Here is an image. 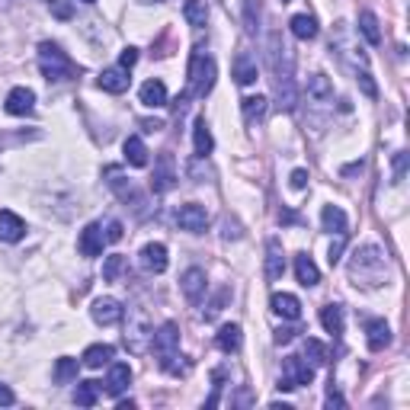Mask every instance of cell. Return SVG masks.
Here are the masks:
<instances>
[{
    "instance_id": "1",
    "label": "cell",
    "mask_w": 410,
    "mask_h": 410,
    "mask_svg": "<svg viewBox=\"0 0 410 410\" xmlns=\"http://www.w3.org/2000/svg\"><path fill=\"white\" fill-rule=\"evenodd\" d=\"M349 279L352 285L362 288H378L388 279V253L375 243H365L349 256Z\"/></svg>"
},
{
    "instance_id": "2",
    "label": "cell",
    "mask_w": 410,
    "mask_h": 410,
    "mask_svg": "<svg viewBox=\"0 0 410 410\" xmlns=\"http://www.w3.org/2000/svg\"><path fill=\"white\" fill-rule=\"evenodd\" d=\"M215 74H218V68H215V58L211 55H205L202 48H196L192 51V58H189V70H186V80H189V87H186V93L183 96H209L211 93V87H215Z\"/></svg>"
},
{
    "instance_id": "3",
    "label": "cell",
    "mask_w": 410,
    "mask_h": 410,
    "mask_svg": "<svg viewBox=\"0 0 410 410\" xmlns=\"http://www.w3.org/2000/svg\"><path fill=\"white\" fill-rule=\"evenodd\" d=\"M38 70H42V77L48 83H61L77 74V64L55 42H42L38 45Z\"/></svg>"
},
{
    "instance_id": "4",
    "label": "cell",
    "mask_w": 410,
    "mask_h": 410,
    "mask_svg": "<svg viewBox=\"0 0 410 410\" xmlns=\"http://www.w3.org/2000/svg\"><path fill=\"white\" fill-rule=\"evenodd\" d=\"M151 346H154V356H157V365L167 372L173 365V359L179 356L177 352L179 349V327L173 324V320H167V324L151 337Z\"/></svg>"
},
{
    "instance_id": "5",
    "label": "cell",
    "mask_w": 410,
    "mask_h": 410,
    "mask_svg": "<svg viewBox=\"0 0 410 410\" xmlns=\"http://www.w3.org/2000/svg\"><path fill=\"white\" fill-rule=\"evenodd\" d=\"M314 382V365H308L301 356H288L282 362V375H279V391H295L301 384Z\"/></svg>"
},
{
    "instance_id": "6",
    "label": "cell",
    "mask_w": 410,
    "mask_h": 410,
    "mask_svg": "<svg viewBox=\"0 0 410 410\" xmlns=\"http://www.w3.org/2000/svg\"><path fill=\"white\" fill-rule=\"evenodd\" d=\"M177 186V160L170 151H164L154 164V177H151V189L154 192H170Z\"/></svg>"
},
{
    "instance_id": "7",
    "label": "cell",
    "mask_w": 410,
    "mask_h": 410,
    "mask_svg": "<svg viewBox=\"0 0 410 410\" xmlns=\"http://www.w3.org/2000/svg\"><path fill=\"white\" fill-rule=\"evenodd\" d=\"M106 183L115 189V196L122 199V202H132V209H138L141 211V205H144V196H141L138 189H135V183L132 179H125L122 177V170L119 167H106Z\"/></svg>"
},
{
    "instance_id": "8",
    "label": "cell",
    "mask_w": 410,
    "mask_h": 410,
    "mask_svg": "<svg viewBox=\"0 0 410 410\" xmlns=\"http://www.w3.org/2000/svg\"><path fill=\"white\" fill-rule=\"evenodd\" d=\"M177 224H179L183 231H189V234H202V231L209 228V211H205V205H199V202L179 205Z\"/></svg>"
},
{
    "instance_id": "9",
    "label": "cell",
    "mask_w": 410,
    "mask_h": 410,
    "mask_svg": "<svg viewBox=\"0 0 410 410\" xmlns=\"http://www.w3.org/2000/svg\"><path fill=\"white\" fill-rule=\"evenodd\" d=\"M151 337H154V330H151V324H147V317L144 314H135V324H128V330H125V346L132 352H144Z\"/></svg>"
},
{
    "instance_id": "10",
    "label": "cell",
    "mask_w": 410,
    "mask_h": 410,
    "mask_svg": "<svg viewBox=\"0 0 410 410\" xmlns=\"http://www.w3.org/2000/svg\"><path fill=\"white\" fill-rule=\"evenodd\" d=\"M90 314H93L96 324L109 327V324H119L122 314H125V308H122L119 298H96L93 308H90Z\"/></svg>"
},
{
    "instance_id": "11",
    "label": "cell",
    "mask_w": 410,
    "mask_h": 410,
    "mask_svg": "<svg viewBox=\"0 0 410 410\" xmlns=\"http://www.w3.org/2000/svg\"><path fill=\"white\" fill-rule=\"evenodd\" d=\"M4 109L10 115H29L32 109H36V93H32L29 87H13L10 93H6Z\"/></svg>"
},
{
    "instance_id": "12",
    "label": "cell",
    "mask_w": 410,
    "mask_h": 410,
    "mask_svg": "<svg viewBox=\"0 0 410 410\" xmlns=\"http://www.w3.org/2000/svg\"><path fill=\"white\" fill-rule=\"evenodd\" d=\"M102 243H106V234H102V224H87L80 231V241H77V250L83 256H100Z\"/></svg>"
},
{
    "instance_id": "13",
    "label": "cell",
    "mask_w": 410,
    "mask_h": 410,
    "mask_svg": "<svg viewBox=\"0 0 410 410\" xmlns=\"http://www.w3.org/2000/svg\"><path fill=\"white\" fill-rule=\"evenodd\" d=\"M23 234H26L23 218H19L16 211H10V209H0V241L16 243V241H23Z\"/></svg>"
},
{
    "instance_id": "14",
    "label": "cell",
    "mask_w": 410,
    "mask_h": 410,
    "mask_svg": "<svg viewBox=\"0 0 410 410\" xmlns=\"http://www.w3.org/2000/svg\"><path fill=\"white\" fill-rule=\"evenodd\" d=\"M282 273H285V253H282V243L275 241V237H269V243H266V279L275 282V279H282Z\"/></svg>"
},
{
    "instance_id": "15",
    "label": "cell",
    "mask_w": 410,
    "mask_h": 410,
    "mask_svg": "<svg viewBox=\"0 0 410 410\" xmlns=\"http://www.w3.org/2000/svg\"><path fill=\"white\" fill-rule=\"evenodd\" d=\"M128 382H132V369H128L125 362H112L109 365V375H106V394L119 397L122 391L128 388Z\"/></svg>"
},
{
    "instance_id": "16",
    "label": "cell",
    "mask_w": 410,
    "mask_h": 410,
    "mask_svg": "<svg viewBox=\"0 0 410 410\" xmlns=\"http://www.w3.org/2000/svg\"><path fill=\"white\" fill-rule=\"evenodd\" d=\"M128 83H132V77H128V70L125 68H106L100 74V87L106 90V93H125L128 90Z\"/></svg>"
},
{
    "instance_id": "17",
    "label": "cell",
    "mask_w": 410,
    "mask_h": 410,
    "mask_svg": "<svg viewBox=\"0 0 410 410\" xmlns=\"http://www.w3.org/2000/svg\"><path fill=\"white\" fill-rule=\"evenodd\" d=\"M269 305H273V314H279V317H285V320L301 317V301L295 298V295H288V292H275Z\"/></svg>"
},
{
    "instance_id": "18",
    "label": "cell",
    "mask_w": 410,
    "mask_h": 410,
    "mask_svg": "<svg viewBox=\"0 0 410 410\" xmlns=\"http://www.w3.org/2000/svg\"><path fill=\"white\" fill-rule=\"evenodd\" d=\"M141 266L147 269V273L160 275L167 269V247L164 243H147L144 250H141Z\"/></svg>"
},
{
    "instance_id": "19",
    "label": "cell",
    "mask_w": 410,
    "mask_h": 410,
    "mask_svg": "<svg viewBox=\"0 0 410 410\" xmlns=\"http://www.w3.org/2000/svg\"><path fill=\"white\" fill-rule=\"evenodd\" d=\"M183 295L189 301H199L205 295V269H199V266H192V269H186L183 273Z\"/></svg>"
},
{
    "instance_id": "20",
    "label": "cell",
    "mask_w": 410,
    "mask_h": 410,
    "mask_svg": "<svg viewBox=\"0 0 410 410\" xmlns=\"http://www.w3.org/2000/svg\"><path fill=\"white\" fill-rule=\"evenodd\" d=\"M295 275H298V282H301L305 288H311V285H317V282H320L317 263H314L308 253H298V256H295Z\"/></svg>"
},
{
    "instance_id": "21",
    "label": "cell",
    "mask_w": 410,
    "mask_h": 410,
    "mask_svg": "<svg viewBox=\"0 0 410 410\" xmlns=\"http://www.w3.org/2000/svg\"><path fill=\"white\" fill-rule=\"evenodd\" d=\"M365 340H369L372 352H382L384 346L391 343V327L384 324V320H369V324H365Z\"/></svg>"
},
{
    "instance_id": "22",
    "label": "cell",
    "mask_w": 410,
    "mask_h": 410,
    "mask_svg": "<svg viewBox=\"0 0 410 410\" xmlns=\"http://www.w3.org/2000/svg\"><path fill=\"white\" fill-rule=\"evenodd\" d=\"M256 77H260L256 61L247 55V51H241V55L234 58V80L241 83V87H250V83H256Z\"/></svg>"
},
{
    "instance_id": "23",
    "label": "cell",
    "mask_w": 410,
    "mask_h": 410,
    "mask_svg": "<svg viewBox=\"0 0 410 410\" xmlns=\"http://www.w3.org/2000/svg\"><path fill=\"white\" fill-rule=\"evenodd\" d=\"M288 29H292L295 38H301V42H311V38H317V19H314L311 13H298V16H292Z\"/></svg>"
},
{
    "instance_id": "24",
    "label": "cell",
    "mask_w": 410,
    "mask_h": 410,
    "mask_svg": "<svg viewBox=\"0 0 410 410\" xmlns=\"http://www.w3.org/2000/svg\"><path fill=\"white\" fill-rule=\"evenodd\" d=\"M308 100L320 102V106L333 100V87H330V80H327L324 74H311V77H308Z\"/></svg>"
},
{
    "instance_id": "25",
    "label": "cell",
    "mask_w": 410,
    "mask_h": 410,
    "mask_svg": "<svg viewBox=\"0 0 410 410\" xmlns=\"http://www.w3.org/2000/svg\"><path fill=\"white\" fill-rule=\"evenodd\" d=\"M141 102L144 106H151V109H160V106H167V87H164V80H147V83H141Z\"/></svg>"
},
{
    "instance_id": "26",
    "label": "cell",
    "mask_w": 410,
    "mask_h": 410,
    "mask_svg": "<svg viewBox=\"0 0 410 410\" xmlns=\"http://www.w3.org/2000/svg\"><path fill=\"white\" fill-rule=\"evenodd\" d=\"M112 356H115V349L109 343H96V346H90V349L83 352L80 362L87 365V369H102V365L112 362Z\"/></svg>"
},
{
    "instance_id": "27",
    "label": "cell",
    "mask_w": 410,
    "mask_h": 410,
    "mask_svg": "<svg viewBox=\"0 0 410 410\" xmlns=\"http://www.w3.org/2000/svg\"><path fill=\"white\" fill-rule=\"evenodd\" d=\"M320 224H324V231H330V234H346V211L340 209V205H324Z\"/></svg>"
},
{
    "instance_id": "28",
    "label": "cell",
    "mask_w": 410,
    "mask_h": 410,
    "mask_svg": "<svg viewBox=\"0 0 410 410\" xmlns=\"http://www.w3.org/2000/svg\"><path fill=\"white\" fill-rule=\"evenodd\" d=\"M275 77H279V83H275V90H279V106L292 112V109H295V102H298V90H295V77H292V74H275Z\"/></svg>"
},
{
    "instance_id": "29",
    "label": "cell",
    "mask_w": 410,
    "mask_h": 410,
    "mask_svg": "<svg viewBox=\"0 0 410 410\" xmlns=\"http://www.w3.org/2000/svg\"><path fill=\"white\" fill-rule=\"evenodd\" d=\"M241 112H243V122L253 125L266 115V96H243L241 100Z\"/></svg>"
},
{
    "instance_id": "30",
    "label": "cell",
    "mask_w": 410,
    "mask_h": 410,
    "mask_svg": "<svg viewBox=\"0 0 410 410\" xmlns=\"http://www.w3.org/2000/svg\"><path fill=\"white\" fill-rule=\"evenodd\" d=\"M320 324H324L327 333L340 337V333H343V305H327V308H320Z\"/></svg>"
},
{
    "instance_id": "31",
    "label": "cell",
    "mask_w": 410,
    "mask_h": 410,
    "mask_svg": "<svg viewBox=\"0 0 410 410\" xmlns=\"http://www.w3.org/2000/svg\"><path fill=\"white\" fill-rule=\"evenodd\" d=\"M359 32L365 36L369 45H382V29H378V16L372 10H362L359 13Z\"/></svg>"
},
{
    "instance_id": "32",
    "label": "cell",
    "mask_w": 410,
    "mask_h": 410,
    "mask_svg": "<svg viewBox=\"0 0 410 410\" xmlns=\"http://www.w3.org/2000/svg\"><path fill=\"white\" fill-rule=\"evenodd\" d=\"M125 160L132 167H147V147H144V141L138 138V135H132V138H125Z\"/></svg>"
},
{
    "instance_id": "33",
    "label": "cell",
    "mask_w": 410,
    "mask_h": 410,
    "mask_svg": "<svg viewBox=\"0 0 410 410\" xmlns=\"http://www.w3.org/2000/svg\"><path fill=\"white\" fill-rule=\"evenodd\" d=\"M183 16L189 26L202 29L205 19H209V6H205V0H183Z\"/></svg>"
},
{
    "instance_id": "34",
    "label": "cell",
    "mask_w": 410,
    "mask_h": 410,
    "mask_svg": "<svg viewBox=\"0 0 410 410\" xmlns=\"http://www.w3.org/2000/svg\"><path fill=\"white\" fill-rule=\"evenodd\" d=\"M192 141H196V154H199V157L211 154L215 141H211V132H209V125H205V119H196V125H192Z\"/></svg>"
},
{
    "instance_id": "35",
    "label": "cell",
    "mask_w": 410,
    "mask_h": 410,
    "mask_svg": "<svg viewBox=\"0 0 410 410\" xmlns=\"http://www.w3.org/2000/svg\"><path fill=\"white\" fill-rule=\"evenodd\" d=\"M218 349H221V352H237V349H241V327L224 324L221 330H218Z\"/></svg>"
},
{
    "instance_id": "36",
    "label": "cell",
    "mask_w": 410,
    "mask_h": 410,
    "mask_svg": "<svg viewBox=\"0 0 410 410\" xmlns=\"http://www.w3.org/2000/svg\"><path fill=\"white\" fill-rule=\"evenodd\" d=\"M100 382H77V391H74V401L80 404V407H93L96 397H100Z\"/></svg>"
},
{
    "instance_id": "37",
    "label": "cell",
    "mask_w": 410,
    "mask_h": 410,
    "mask_svg": "<svg viewBox=\"0 0 410 410\" xmlns=\"http://www.w3.org/2000/svg\"><path fill=\"white\" fill-rule=\"evenodd\" d=\"M74 378H77V359L61 356L55 362V382L58 384H68V382H74Z\"/></svg>"
},
{
    "instance_id": "38",
    "label": "cell",
    "mask_w": 410,
    "mask_h": 410,
    "mask_svg": "<svg viewBox=\"0 0 410 410\" xmlns=\"http://www.w3.org/2000/svg\"><path fill=\"white\" fill-rule=\"evenodd\" d=\"M125 269H128L125 256H119V253H115V256H106V263H102V279H106V282H115L122 273H125Z\"/></svg>"
},
{
    "instance_id": "39",
    "label": "cell",
    "mask_w": 410,
    "mask_h": 410,
    "mask_svg": "<svg viewBox=\"0 0 410 410\" xmlns=\"http://www.w3.org/2000/svg\"><path fill=\"white\" fill-rule=\"evenodd\" d=\"M301 346H305V356L311 359L314 365H324L327 359H330V352H327V346L320 343V340H311V337H308V340H305V343H301Z\"/></svg>"
},
{
    "instance_id": "40",
    "label": "cell",
    "mask_w": 410,
    "mask_h": 410,
    "mask_svg": "<svg viewBox=\"0 0 410 410\" xmlns=\"http://www.w3.org/2000/svg\"><path fill=\"white\" fill-rule=\"evenodd\" d=\"M356 80H359V87H362V93L375 100V96H378V87H375V80H372L369 70H356Z\"/></svg>"
},
{
    "instance_id": "41",
    "label": "cell",
    "mask_w": 410,
    "mask_h": 410,
    "mask_svg": "<svg viewBox=\"0 0 410 410\" xmlns=\"http://www.w3.org/2000/svg\"><path fill=\"white\" fill-rule=\"evenodd\" d=\"M343 250H346V234H337V241L330 243V253H327V263H330V266H337L340 256H343Z\"/></svg>"
},
{
    "instance_id": "42",
    "label": "cell",
    "mask_w": 410,
    "mask_h": 410,
    "mask_svg": "<svg viewBox=\"0 0 410 410\" xmlns=\"http://www.w3.org/2000/svg\"><path fill=\"white\" fill-rule=\"evenodd\" d=\"M51 4V13H55L58 19H70L74 16V6H70V0H48Z\"/></svg>"
},
{
    "instance_id": "43",
    "label": "cell",
    "mask_w": 410,
    "mask_h": 410,
    "mask_svg": "<svg viewBox=\"0 0 410 410\" xmlns=\"http://www.w3.org/2000/svg\"><path fill=\"white\" fill-rule=\"evenodd\" d=\"M404 170H407V154L397 151L394 154V183H404Z\"/></svg>"
},
{
    "instance_id": "44",
    "label": "cell",
    "mask_w": 410,
    "mask_h": 410,
    "mask_svg": "<svg viewBox=\"0 0 410 410\" xmlns=\"http://www.w3.org/2000/svg\"><path fill=\"white\" fill-rule=\"evenodd\" d=\"M122 234H125V231H122V221H109V224H106V241H109V243L122 241Z\"/></svg>"
},
{
    "instance_id": "45",
    "label": "cell",
    "mask_w": 410,
    "mask_h": 410,
    "mask_svg": "<svg viewBox=\"0 0 410 410\" xmlns=\"http://www.w3.org/2000/svg\"><path fill=\"white\" fill-rule=\"evenodd\" d=\"M135 61H138V48H125V51H122V55H119V68H132V64Z\"/></svg>"
},
{
    "instance_id": "46",
    "label": "cell",
    "mask_w": 410,
    "mask_h": 410,
    "mask_svg": "<svg viewBox=\"0 0 410 410\" xmlns=\"http://www.w3.org/2000/svg\"><path fill=\"white\" fill-rule=\"evenodd\" d=\"M221 237H224V241H231V237H234V241H237V237H241V228H237V221H224Z\"/></svg>"
},
{
    "instance_id": "47",
    "label": "cell",
    "mask_w": 410,
    "mask_h": 410,
    "mask_svg": "<svg viewBox=\"0 0 410 410\" xmlns=\"http://www.w3.org/2000/svg\"><path fill=\"white\" fill-rule=\"evenodd\" d=\"M343 394H340V391L337 388H330V391H327V407H343Z\"/></svg>"
},
{
    "instance_id": "48",
    "label": "cell",
    "mask_w": 410,
    "mask_h": 410,
    "mask_svg": "<svg viewBox=\"0 0 410 410\" xmlns=\"http://www.w3.org/2000/svg\"><path fill=\"white\" fill-rule=\"evenodd\" d=\"M292 186H295V189H305V186H308V170H292Z\"/></svg>"
},
{
    "instance_id": "49",
    "label": "cell",
    "mask_w": 410,
    "mask_h": 410,
    "mask_svg": "<svg viewBox=\"0 0 410 410\" xmlns=\"http://www.w3.org/2000/svg\"><path fill=\"white\" fill-rule=\"evenodd\" d=\"M13 401H16V394H13V391L6 388V384H0V407H10Z\"/></svg>"
},
{
    "instance_id": "50",
    "label": "cell",
    "mask_w": 410,
    "mask_h": 410,
    "mask_svg": "<svg viewBox=\"0 0 410 410\" xmlns=\"http://www.w3.org/2000/svg\"><path fill=\"white\" fill-rule=\"evenodd\" d=\"M295 333H298V330H292V327H282V330L279 333H275V343H288V340H295Z\"/></svg>"
},
{
    "instance_id": "51",
    "label": "cell",
    "mask_w": 410,
    "mask_h": 410,
    "mask_svg": "<svg viewBox=\"0 0 410 410\" xmlns=\"http://www.w3.org/2000/svg\"><path fill=\"white\" fill-rule=\"evenodd\" d=\"M279 221H282V224H298L301 218L295 215V211H279Z\"/></svg>"
},
{
    "instance_id": "52",
    "label": "cell",
    "mask_w": 410,
    "mask_h": 410,
    "mask_svg": "<svg viewBox=\"0 0 410 410\" xmlns=\"http://www.w3.org/2000/svg\"><path fill=\"white\" fill-rule=\"evenodd\" d=\"M141 128H144V132H160V128H164V122H154V119H144V122H141Z\"/></svg>"
},
{
    "instance_id": "53",
    "label": "cell",
    "mask_w": 410,
    "mask_h": 410,
    "mask_svg": "<svg viewBox=\"0 0 410 410\" xmlns=\"http://www.w3.org/2000/svg\"><path fill=\"white\" fill-rule=\"evenodd\" d=\"M138 4H164V0H138Z\"/></svg>"
},
{
    "instance_id": "54",
    "label": "cell",
    "mask_w": 410,
    "mask_h": 410,
    "mask_svg": "<svg viewBox=\"0 0 410 410\" xmlns=\"http://www.w3.org/2000/svg\"><path fill=\"white\" fill-rule=\"evenodd\" d=\"M13 4V0H0V6H10Z\"/></svg>"
},
{
    "instance_id": "55",
    "label": "cell",
    "mask_w": 410,
    "mask_h": 410,
    "mask_svg": "<svg viewBox=\"0 0 410 410\" xmlns=\"http://www.w3.org/2000/svg\"><path fill=\"white\" fill-rule=\"evenodd\" d=\"M80 4H96V0H80Z\"/></svg>"
},
{
    "instance_id": "56",
    "label": "cell",
    "mask_w": 410,
    "mask_h": 410,
    "mask_svg": "<svg viewBox=\"0 0 410 410\" xmlns=\"http://www.w3.org/2000/svg\"><path fill=\"white\" fill-rule=\"evenodd\" d=\"M282 4H288V0H282Z\"/></svg>"
}]
</instances>
